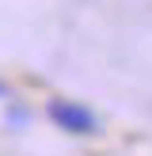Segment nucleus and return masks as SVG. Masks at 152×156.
I'll use <instances>...</instances> for the list:
<instances>
[{"label":"nucleus","mask_w":152,"mask_h":156,"mask_svg":"<svg viewBox=\"0 0 152 156\" xmlns=\"http://www.w3.org/2000/svg\"><path fill=\"white\" fill-rule=\"evenodd\" d=\"M4 118H8V122H19V126H23V122H27V111H23V107H15V111H12V107H8V114H4Z\"/></svg>","instance_id":"obj_2"},{"label":"nucleus","mask_w":152,"mask_h":156,"mask_svg":"<svg viewBox=\"0 0 152 156\" xmlns=\"http://www.w3.org/2000/svg\"><path fill=\"white\" fill-rule=\"evenodd\" d=\"M0 99H8V84L4 80H0Z\"/></svg>","instance_id":"obj_3"},{"label":"nucleus","mask_w":152,"mask_h":156,"mask_svg":"<svg viewBox=\"0 0 152 156\" xmlns=\"http://www.w3.org/2000/svg\"><path fill=\"white\" fill-rule=\"evenodd\" d=\"M46 118H50L57 129L76 133V137L99 133L95 111H91V107H84V103H76V99H65V95H57V99H50V103H46Z\"/></svg>","instance_id":"obj_1"}]
</instances>
